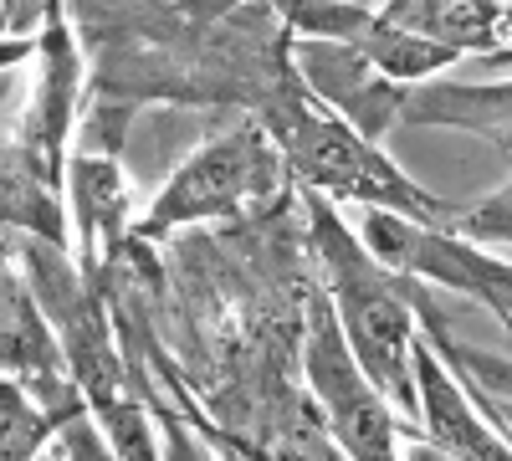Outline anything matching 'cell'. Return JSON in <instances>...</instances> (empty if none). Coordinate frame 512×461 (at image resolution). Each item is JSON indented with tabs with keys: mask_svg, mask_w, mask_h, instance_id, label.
Here are the masks:
<instances>
[{
	"mask_svg": "<svg viewBox=\"0 0 512 461\" xmlns=\"http://www.w3.org/2000/svg\"><path fill=\"white\" fill-rule=\"evenodd\" d=\"M256 108H262L256 123H262L267 139L277 144L282 164L313 195L354 200L364 211H390V216H405V221H420V226H436V231L456 236L466 205H451V200L431 195L425 185H415L379 144L359 139L349 123H338L328 108H318L308 98V88L297 82L292 62L277 77V88Z\"/></svg>",
	"mask_w": 512,
	"mask_h": 461,
	"instance_id": "cell-1",
	"label": "cell"
},
{
	"mask_svg": "<svg viewBox=\"0 0 512 461\" xmlns=\"http://www.w3.org/2000/svg\"><path fill=\"white\" fill-rule=\"evenodd\" d=\"M308 246L328 282V308L344 333L354 364L364 380L390 400L395 415H415V374H410V344H415V313H410V277L384 272L369 251L354 241L344 216L323 195L308 190Z\"/></svg>",
	"mask_w": 512,
	"mask_h": 461,
	"instance_id": "cell-2",
	"label": "cell"
},
{
	"mask_svg": "<svg viewBox=\"0 0 512 461\" xmlns=\"http://www.w3.org/2000/svg\"><path fill=\"white\" fill-rule=\"evenodd\" d=\"M41 72L31 103L16 123V134L0 149V221L21 226L26 236H41L67 251V134L77 118V88H82V57L72 47V26L62 6H41Z\"/></svg>",
	"mask_w": 512,
	"mask_h": 461,
	"instance_id": "cell-3",
	"label": "cell"
},
{
	"mask_svg": "<svg viewBox=\"0 0 512 461\" xmlns=\"http://www.w3.org/2000/svg\"><path fill=\"white\" fill-rule=\"evenodd\" d=\"M282 170L287 164H282L277 144L267 139V129L256 118H246L236 129H226L221 139L200 144L169 175V185L154 195L149 211L139 221H128V241H159L195 221H221V216L241 211L246 200L272 195Z\"/></svg>",
	"mask_w": 512,
	"mask_h": 461,
	"instance_id": "cell-4",
	"label": "cell"
},
{
	"mask_svg": "<svg viewBox=\"0 0 512 461\" xmlns=\"http://www.w3.org/2000/svg\"><path fill=\"white\" fill-rule=\"evenodd\" d=\"M21 272H26V292L36 313L47 318L52 339L67 359V374L82 395V405L98 410L118 395H128L123 385V354L113 344V328L103 318V292L72 267V257L62 246L41 241V236H21L16 246Z\"/></svg>",
	"mask_w": 512,
	"mask_h": 461,
	"instance_id": "cell-5",
	"label": "cell"
},
{
	"mask_svg": "<svg viewBox=\"0 0 512 461\" xmlns=\"http://www.w3.org/2000/svg\"><path fill=\"white\" fill-rule=\"evenodd\" d=\"M303 374L318 400V421L333 436V446L349 461H395L400 421L364 369L354 364L344 333L333 323V308L323 292H308V323H303Z\"/></svg>",
	"mask_w": 512,
	"mask_h": 461,
	"instance_id": "cell-6",
	"label": "cell"
},
{
	"mask_svg": "<svg viewBox=\"0 0 512 461\" xmlns=\"http://www.w3.org/2000/svg\"><path fill=\"white\" fill-rule=\"evenodd\" d=\"M349 231L384 272L425 277L436 287L466 292V298L487 303L507 323V313H512V303H507L512 298V277H507L502 257H487L482 246L461 241L451 231L420 226V221H405V216H390V211H359V226H349Z\"/></svg>",
	"mask_w": 512,
	"mask_h": 461,
	"instance_id": "cell-7",
	"label": "cell"
},
{
	"mask_svg": "<svg viewBox=\"0 0 512 461\" xmlns=\"http://www.w3.org/2000/svg\"><path fill=\"white\" fill-rule=\"evenodd\" d=\"M287 62H292L297 82L308 88V98L318 108H328L338 123H349L359 139L384 149V139L400 129L405 88L384 82L354 47H338V41H297Z\"/></svg>",
	"mask_w": 512,
	"mask_h": 461,
	"instance_id": "cell-8",
	"label": "cell"
},
{
	"mask_svg": "<svg viewBox=\"0 0 512 461\" xmlns=\"http://www.w3.org/2000/svg\"><path fill=\"white\" fill-rule=\"evenodd\" d=\"M410 374H415V410L431 436L451 461H507V436L482 421V410L461 395L456 374H446L441 354L415 333L410 344Z\"/></svg>",
	"mask_w": 512,
	"mask_h": 461,
	"instance_id": "cell-9",
	"label": "cell"
},
{
	"mask_svg": "<svg viewBox=\"0 0 512 461\" xmlns=\"http://www.w3.org/2000/svg\"><path fill=\"white\" fill-rule=\"evenodd\" d=\"M67 195L77 211V231H82V277L103 292V267L113 257H123L128 241V185L118 175V164L108 154H82L67 164Z\"/></svg>",
	"mask_w": 512,
	"mask_h": 461,
	"instance_id": "cell-10",
	"label": "cell"
},
{
	"mask_svg": "<svg viewBox=\"0 0 512 461\" xmlns=\"http://www.w3.org/2000/svg\"><path fill=\"white\" fill-rule=\"evenodd\" d=\"M379 16L400 26L405 36H420V41H436V47L466 57V52H502L507 47V6H487V0H395V6H379Z\"/></svg>",
	"mask_w": 512,
	"mask_h": 461,
	"instance_id": "cell-11",
	"label": "cell"
},
{
	"mask_svg": "<svg viewBox=\"0 0 512 461\" xmlns=\"http://www.w3.org/2000/svg\"><path fill=\"white\" fill-rule=\"evenodd\" d=\"M507 82L497 88H456V82H425V88H405L400 103V129H420V123H446V129H466L477 139H492L507 149Z\"/></svg>",
	"mask_w": 512,
	"mask_h": 461,
	"instance_id": "cell-12",
	"label": "cell"
},
{
	"mask_svg": "<svg viewBox=\"0 0 512 461\" xmlns=\"http://www.w3.org/2000/svg\"><path fill=\"white\" fill-rule=\"evenodd\" d=\"M67 415L72 410H41L16 380H0V461H36Z\"/></svg>",
	"mask_w": 512,
	"mask_h": 461,
	"instance_id": "cell-13",
	"label": "cell"
},
{
	"mask_svg": "<svg viewBox=\"0 0 512 461\" xmlns=\"http://www.w3.org/2000/svg\"><path fill=\"white\" fill-rule=\"evenodd\" d=\"M88 415H93V426L103 431V441L113 446L118 461H159L149 415L134 405V395H118V400H108V405H98Z\"/></svg>",
	"mask_w": 512,
	"mask_h": 461,
	"instance_id": "cell-14",
	"label": "cell"
},
{
	"mask_svg": "<svg viewBox=\"0 0 512 461\" xmlns=\"http://www.w3.org/2000/svg\"><path fill=\"white\" fill-rule=\"evenodd\" d=\"M251 461H338V451H333V441H328L318 415L303 410L297 421H287V431H277Z\"/></svg>",
	"mask_w": 512,
	"mask_h": 461,
	"instance_id": "cell-15",
	"label": "cell"
},
{
	"mask_svg": "<svg viewBox=\"0 0 512 461\" xmlns=\"http://www.w3.org/2000/svg\"><path fill=\"white\" fill-rule=\"evenodd\" d=\"M57 451H62V461H118L113 456V446L103 441V431L93 426V415H88V405L82 410H72L67 421L57 426Z\"/></svg>",
	"mask_w": 512,
	"mask_h": 461,
	"instance_id": "cell-16",
	"label": "cell"
},
{
	"mask_svg": "<svg viewBox=\"0 0 512 461\" xmlns=\"http://www.w3.org/2000/svg\"><path fill=\"white\" fill-rule=\"evenodd\" d=\"M26 21H41V6H0V36L11 26H26Z\"/></svg>",
	"mask_w": 512,
	"mask_h": 461,
	"instance_id": "cell-17",
	"label": "cell"
}]
</instances>
